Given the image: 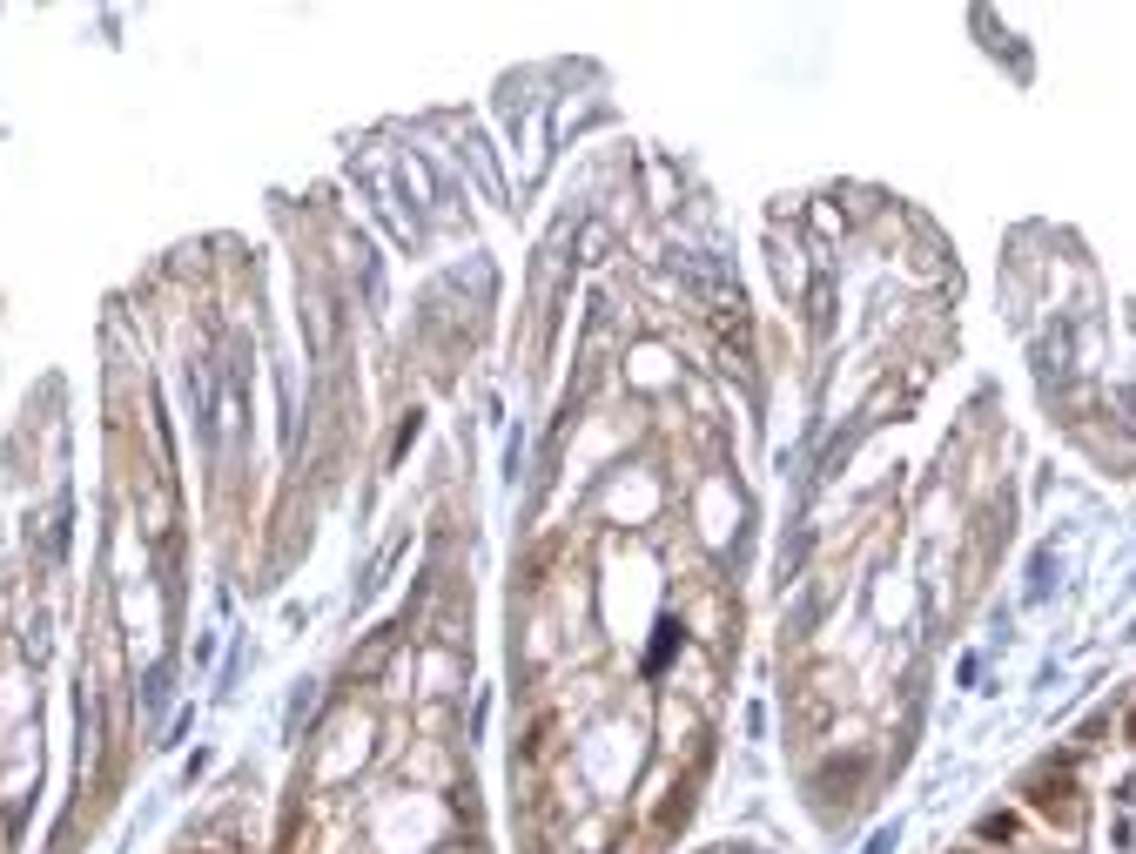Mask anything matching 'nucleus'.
I'll use <instances>...</instances> for the list:
<instances>
[{
    "label": "nucleus",
    "instance_id": "1",
    "mask_svg": "<svg viewBox=\"0 0 1136 854\" xmlns=\"http://www.w3.org/2000/svg\"><path fill=\"white\" fill-rule=\"evenodd\" d=\"M1035 808H1042V814H1056V808H1063V821H1070V827H1076V814H1083V801H1076V788H1070V781L1042 788V794H1035Z\"/></svg>",
    "mask_w": 1136,
    "mask_h": 854
},
{
    "label": "nucleus",
    "instance_id": "2",
    "mask_svg": "<svg viewBox=\"0 0 1136 854\" xmlns=\"http://www.w3.org/2000/svg\"><path fill=\"white\" fill-rule=\"evenodd\" d=\"M673 646H679V626H659V639H653V653H646V673H666Z\"/></svg>",
    "mask_w": 1136,
    "mask_h": 854
},
{
    "label": "nucleus",
    "instance_id": "3",
    "mask_svg": "<svg viewBox=\"0 0 1136 854\" xmlns=\"http://www.w3.org/2000/svg\"><path fill=\"white\" fill-rule=\"evenodd\" d=\"M982 834H989V841H1009V834H1015V814H989Z\"/></svg>",
    "mask_w": 1136,
    "mask_h": 854
},
{
    "label": "nucleus",
    "instance_id": "4",
    "mask_svg": "<svg viewBox=\"0 0 1136 854\" xmlns=\"http://www.w3.org/2000/svg\"><path fill=\"white\" fill-rule=\"evenodd\" d=\"M1129 740H1136V714H1129Z\"/></svg>",
    "mask_w": 1136,
    "mask_h": 854
}]
</instances>
